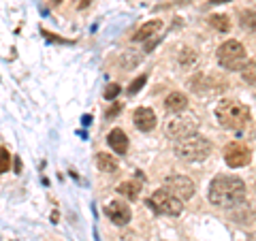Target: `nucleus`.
<instances>
[{"instance_id": "obj_4", "label": "nucleus", "mask_w": 256, "mask_h": 241, "mask_svg": "<svg viewBox=\"0 0 256 241\" xmlns=\"http://www.w3.org/2000/svg\"><path fill=\"white\" fill-rule=\"evenodd\" d=\"M216 58H218V64L222 68L226 70H239L242 73V68L246 66V50L244 45L239 41H226L218 47V52H216Z\"/></svg>"}, {"instance_id": "obj_18", "label": "nucleus", "mask_w": 256, "mask_h": 241, "mask_svg": "<svg viewBox=\"0 0 256 241\" xmlns=\"http://www.w3.org/2000/svg\"><path fill=\"white\" fill-rule=\"evenodd\" d=\"M11 168V154L6 148H0V175Z\"/></svg>"}, {"instance_id": "obj_10", "label": "nucleus", "mask_w": 256, "mask_h": 241, "mask_svg": "<svg viewBox=\"0 0 256 241\" xmlns=\"http://www.w3.org/2000/svg\"><path fill=\"white\" fill-rule=\"evenodd\" d=\"M132 122H134V128H137V130L150 132L156 128V114L150 107H139L132 116Z\"/></svg>"}, {"instance_id": "obj_9", "label": "nucleus", "mask_w": 256, "mask_h": 241, "mask_svg": "<svg viewBox=\"0 0 256 241\" xmlns=\"http://www.w3.org/2000/svg\"><path fill=\"white\" fill-rule=\"evenodd\" d=\"M105 214L111 222L118 224V226H126V224L130 222V210H128V205H124L122 200H111V203L105 207Z\"/></svg>"}, {"instance_id": "obj_11", "label": "nucleus", "mask_w": 256, "mask_h": 241, "mask_svg": "<svg viewBox=\"0 0 256 241\" xmlns=\"http://www.w3.org/2000/svg\"><path fill=\"white\" fill-rule=\"evenodd\" d=\"M188 107V96L182 94V92H171L169 96L164 98V109L169 111V114H182V111H186Z\"/></svg>"}, {"instance_id": "obj_5", "label": "nucleus", "mask_w": 256, "mask_h": 241, "mask_svg": "<svg viewBox=\"0 0 256 241\" xmlns=\"http://www.w3.org/2000/svg\"><path fill=\"white\" fill-rule=\"evenodd\" d=\"M148 205L154 210L156 214H162V216H171V218H175V216H180L182 210H184V205H182V200L171 194V192H166L164 188H160L156 190L154 194H152L148 198Z\"/></svg>"}, {"instance_id": "obj_17", "label": "nucleus", "mask_w": 256, "mask_h": 241, "mask_svg": "<svg viewBox=\"0 0 256 241\" xmlns=\"http://www.w3.org/2000/svg\"><path fill=\"white\" fill-rule=\"evenodd\" d=\"M210 24L216 30H220V32H228L230 30V20L226 18V15H212Z\"/></svg>"}, {"instance_id": "obj_15", "label": "nucleus", "mask_w": 256, "mask_h": 241, "mask_svg": "<svg viewBox=\"0 0 256 241\" xmlns=\"http://www.w3.org/2000/svg\"><path fill=\"white\" fill-rule=\"evenodd\" d=\"M139 190H141V186L137 182H124V184H120L118 186V192L122 196H126L128 200H137L139 198Z\"/></svg>"}, {"instance_id": "obj_25", "label": "nucleus", "mask_w": 256, "mask_h": 241, "mask_svg": "<svg viewBox=\"0 0 256 241\" xmlns=\"http://www.w3.org/2000/svg\"><path fill=\"white\" fill-rule=\"evenodd\" d=\"M224 2H230V0H212V4H224Z\"/></svg>"}, {"instance_id": "obj_26", "label": "nucleus", "mask_w": 256, "mask_h": 241, "mask_svg": "<svg viewBox=\"0 0 256 241\" xmlns=\"http://www.w3.org/2000/svg\"><path fill=\"white\" fill-rule=\"evenodd\" d=\"M52 2H54V4H60V2H62V0H52Z\"/></svg>"}, {"instance_id": "obj_12", "label": "nucleus", "mask_w": 256, "mask_h": 241, "mask_svg": "<svg viewBox=\"0 0 256 241\" xmlns=\"http://www.w3.org/2000/svg\"><path fill=\"white\" fill-rule=\"evenodd\" d=\"M107 143H109V148L120 156L128 152V136L124 134V130H120V128H114V130L107 134Z\"/></svg>"}, {"instance_id": "obj_19", "label": "nucleus", "mask_w": 256, "mask_h": 241, "mask_svg": "<svg viewBox=\"0 0 256 241\" xmlns=\"http://www.w3.org/2000/svg\"><path fill=\"white\" fill-rule=\"evenodd\" d=\"M242 26L246 30H254L256 28V13L254 11H244L242 13Z\"/></svg>"}, {"instance_id": "obj_20", "label": "nucleus", "mask_w": 256, "mask_h": 241, "mask_svg": "<svg viewBox=\"0 0 256 241\" xmlns=\"http://www.w3.org/2000/svg\"><path fill=\"white\" fill-rule=\"evenodd\" d=\"M146 82H148V75H139V77L134 79V82H132L130 86H128V94H137V92L141 90V88L146 86Z\"/></svg>"}, {"instance_id": "obj_7", "label": "nucleus", "mask_w": 256, "mask_h": 241, "mask_svg": "<svg viewBox=\"0 0 256 241\" xmlns=\"http://www.w3.org/2000/svg\"><path fill=\"white\" fill-rule=\"evenodd\" d=\"M164 132H166V136H171L175 141L188 139V136L196 134V122H194V118H180L178 116L166 122Z\"/></svg>"}, {"instance_id": "obj_24", "label": "nucleus", "mask_w": 256, "mask_h": 241, "mask_svg": "<svg viewBox=\"0 0 256 241\" xmlns=\"http://www.w3.org/2000/svg\"><path fill=\"white\" fill-rule=\"evenodd\" d=\"M20 171H22V160L15 158V173H20Z\"/></svg>"}, {"instance_id": "obj_2", "label": "nucleus", "mask_w": 256, "mask_h": 241, "mask_svg": "<svg viewBox=\"0 0 256 241\" xmlns=\"http://www.w3.org/2000/svg\"><path fill=\"white\" fill-rule=\"evenodd\" d=\"M216 118L226 130H244L250 124V109L239 100L224 98L216 105Z\"/></svg>"}, {"instance_id": "obj_14", "label": "nucleus", "mask_w": 256, "mask_h": 241, "mask_svg": "<svg viewBox=\"0 0 256 241\" xmlns=\"http://www.w3.org/2000/svg\"><path fill=\"white\" fill-rule=\"evenodd\" d=\"M96 166H98V171H102V173H116L118 171L116 158L105 154V152H98V154H96Z\"/></svg>"}, {"instance_id": "obj_22", "label": "nucleus", "mask_w": 256, "mask_h": 241, "mask_svg": "<svg viewBox=\"0 0 256 241\" xmlns=\"http://www.w3.org/2000/svg\"><path fill=\"white\" fill-rule=\"evenodd\" d=\"M120 111H122V105H120V102H114V107H109L107 111H105V118L109 120V118H116Z\"/></svg>"}, {"instance_id": "obj_6", "label": "nucleus", "mask_w": 256, "mask_h": 241, "mask_svg": "<svg viewBox=\"0 0 256 241\" xmlns=\"http://www.w3.org/2000/svg\"><path fill=\"white\" fill-rule=\"evenodd\" d=\"M250 160H252V150L246 143L233 141L224 148V162L230 168H242L246 164H250Z\"/></svg>"}, {"instance_id": "obj_23", "label": "nucleus", "mask_w": 256, "mask_h": 241, "mask_svg": "<svg viewBox=\"0 0 256 241\" xmlns=\"http://www.w3.org/2000/svg\"><path fill=\"white\" fill-rule=\"evenodd\" d=\"M92 0H75V4H77V9H86L88 4H90Z\"/></svg>"}, {"instance_id": "obj_21", "label": "nucleus", "mask_w": 256, "mask_h": 241, "mask_svg": "<svg viewBox=\"0 0 256 241\" xmlns=\"http://www.w3.org/2000/svg\"><path fill=\"white\" fill-rule=\"evenodd\" d=\"M118 94H120V86H118V84H109L107 90H105V98H107V100H114Z\"/></svg>"}, {"instance_id": "obj_8", "label": "nucleus", "mask_w": 256, "mask_h": 241, "mask_svg": "<svg viewBox=\"0 0 256 241\" xmlns=\"http://www.w3.org/2000/svg\"><path fill=\"white\" fill-rule=\"evenodd\" d=\"M164 190L175 194L180 200H188L194 194V182L184 178V175H169V178L164 180Z\"/></svg>"}, {"instance_id": "obj_16", "label": "nucleus", "mask_w": 256, "mask_h": 241, "mask_svg": "<svg viewBox=\"0 0 256 241\" xmlns=\"http://www.w3.org/2000/svg\"><path fill=\"white\" fill-rule=\"evenodd\" d=\"M242 79H244L246 84L256 86V60L246 62V66L242 68Z\"/></svg>"}, {"instance_id": "obj_13", "label": "nucleus", "mask_w": 256, "mask_h": 241, "mask_svg": "<svg viewBox=\"0 0 256 241\" xmlns=\"http://www.w3.org/2000/svg\"><path fill=\"white\" fill-rule=\"evenodd\" d=\"M160 30H162V22H160V20H152V22L146 24V26H141L132 38H134V41H148V38L158 34Z\"/></svg>"}, {"instance_id": "obj_1", "label": "nucleus", "mask_w": 256, "mask_h": 241, "mask_svg": "<svg viewBox=\"0 0 256 241\" xmlns=\"http://www.w3.org/2000/svg\"><path fill=\"white\" fill-rule=\"evenodd\" d=\"M210 200L222 210L242 205L246 200V184L235 175H220L210 184Z\"/></svg>"}, {"instance_id": "obj_3", "label": "nucleus", "mask_w": 256, "mask_h": 241, "mask_svg": "<svg viewBox=\"0 0 256 241\" xmlns=\"http://www.w3.org/2000/svg\"><path fill=\"white\" fill-rule=\"evenodd\" d=\"M175 156L184 162H201L212 154V141L201 134H192L188 139H182L175 143Z\"/></svg>"}]
</instances>
